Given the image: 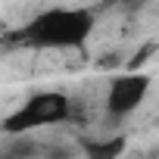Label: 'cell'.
Returning a JSON list of instances; mask_svg holds the SVG:
<instances>
[{"mask_svg":"<svg viewBox=\"0 0 159 159\" xmlns=\"http://www.w3.org/2000/svg\"><path fill=\"white\" fill-rule=\"evenodd\" d=\"M72 116V100L59 91H38L31 94L22 106H16L7 119H3V134L19 137V134H31L41 128H53L59 122H66Z\"/></svg>","mask_w":159,"mask_h":159,"instance_id":"7a4b0ae2","label":"cell"},{"mask_svg":"<svg viewBox=\"0 0 159 159\" xmlns=\"http://www.w3.org/2000/svg\"><path fill=\"white\" fill-rule=\"evenodd\" d=\"M150 75L147 72H125V75H116L109 81V91H106V116L109 119H125L131 116L150 94Z\"/></svg>","mask_w":159,"mask_h":159,"instance_id":"3957f363","label":"cell"},{"mask_svg":"<svg viewBox=\"0 0 159 159\" xmlns=\"http://www.w3.org/2000/svg\"><path fill=\"white\" fill-rule=\"evenodd\" d=\"M122 153H125V137H109V140L88 143V159H119Z\"/></svg>","mask_w":159,"mask_h":159,"instance_id":"277c9868","label":"cell"},{"mask_svg":"<svg viewBox=\"0 0 159 159\" xmlns=\"http://www.w3.org/2000/svg\"><path fill=\"white\" fill-rule=\"evenodd\" d=\"M94 34V13L81 7H53L28 19L13 41L34 50H78Z\"/></svg>","mask_w":159,"mask_h":159,"instance_id":"6da1fadb","label":"cell"}]
</instances>
